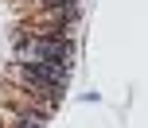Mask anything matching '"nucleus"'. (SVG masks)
I'll use <instances>...</instances> for the list:
<instances>
[{
  "label": "nucleus",
  "instance_id": "f257e3e1",
  "mask_svg": "<svg viewBox=\"0 0 148 128\" xmlns=\"http://www.w3.org/2000/svg\"><path fill=\"white\" fill-rule=\"evenodd\" d=\"M0 128H4V124H0Z\"/></svg>",
  "mask_w": 148,
  "mask_h": 128
}]
</instances>
